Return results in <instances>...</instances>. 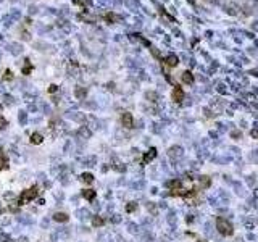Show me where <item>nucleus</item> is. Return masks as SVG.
Instances as JSON below:
<instances>
[{
  "label": "nucleus",
  "instance_id": "9b49d317",
  "mask_svg": "<svg viewBox=\"0 0 258 242\" xmlns=\"http://www.w3.org/2000/svg\"><path fill=\"white\" fill-rule=\"evenodd\" d=\"M95 194H97V192H95L94 189H84L82 191V197L85 200H94L95 199Z\"/></svg>",
  "mask_w": 258,
  "mask_h": 242
},
{
  "label": "nucleus",
  "instance_id": "c756f323",
  "mask_svg": "<svg viewBox=\"0 0 258 242\" xmlns=\"http://www.w3.org/2000/svg\"><path fill=\"white\" fill-rule=\"evenodd\" d=\"M3 197H5L7 200H13V199H15V194H13V192H7Z\"/></svg>",
  "mask_w": 258,
  "mask_h": 242
},
{
  "label": "nucleus",
  "instance_id": "6e6552de",
  "mask_svg": "<svg viewBox=\"0 0 258 242\" xmlns=\"http://www.w3.org/2000/svg\"><path fill=\"white\" fill-rule=\"evenodd\" d=\"M210 184H212V181H210L208 176H200V178H198V186H200V189L210 187Z\"/></svg>",
  "mask_w": 258,
  "mask_h": 242
},
{
  "label": "nucleus",
  "instance_id": "c03bdc74",
  "mask_svg": "<svg viewBox=\"0 0 258 242\" xmlns=\"http://www.w3.org/2000/svg\"><path fill=\"white\" fill-rule=\"evenodd\" d=\"M0 170H2V168H0Z\"/></svg>",
  "mask_w": 258,
  "mask_h": 242
},
{
  "label": "nucleus",
  "instance_id": "7c9ffc66",
  "mask_svg": "<svg viewBox=\"0 0 258 242\" xmlns=\"http://www.w3.org/2000/svg\"><path fill=\"white\" fill-rule=\"evenodd\" d=\"M119 221H121V216H119V215H113L111 223H114V225H116V223H119Z\"/></svg>",
  "mask_w": 258,
  "mask_h": 242
},
{
  "label": "nucleus",
  "instance_id": "f03ea898",
  "mask_svg": "<svg viewBox=\"0 0 258 242\" xmlns=\"http://www.w3.org/2000/svg\"><path fill=\"white\" fill-rule=\"evenodd\" d=\"M37 195H39V189L36 187V186H32L31 189H27L21 194V197H20V205H23V203H27V202H31L34 200Z\"/></svg>",
  "mask_w": 258,
  "mask_h": 242
},
{
  "label": "nucleus",
  "instance_id": "a211bd4d",
  "mask_svg": "<svg viewBox=\"0 0 258 242\" xmlns=\"http://www.w3.org/2000/svg\"><path fill=\"white\" fill-rule=\"evenodd\" d=\"M18 223H24V225H31V223H32V218H31V216H27V215H21V216H18Z\"/></svg>",
  "mask_w": 258,
  "mask_h": 242
},
{
  "label": "nucleus",
  "instance_id": "c9c22d12",
  "mask_svg": "<svg viewBox=\"0 0 258 242\" xmlns=\"http://www.w3.org/2000/svg\"><path fill=\"white\" fill-rule=\"evenodd\" d=\"M128 228H129V231H131V232H134V231H136V225H132V223H129Z\"/></svg>",
  "mask_w": 258,
  "mask_h": 242
},
{
  "label": "nucleus",
  "instance_id": "ea45409f",
  "mask_svg": "<svg viewBox=\"0 0 258 242\" xmlns=\"http://www.w3.org/2000/svg\"><path fill=\"white\" fill-rule=\"evenodd\" d=\"M20 242H27V239L26 237H20Z\"/></svg>",
  "mask_w": 258,
  "mask_h": 242
},
{
  "label": "nucleus",
  "instance_id": "7ed1b4c3",
  "mask_svg": "<svg viewBox=\"0 0 258 242\" xmlns=\"http://www.w3.org/2000/svg\"><path fill=\"white\" fill-rule=\"evenodd\" d=\"M171 99H173L174 104H181L184 100V90L181 89V86H174L173 94H171Z\"/></svg>",
  "mask_w": 258,
  "mask_h": 242
},
{
  "label": "nucleus",
  "instance_id": "423d86ee",
  "mask_svg": "<svg viewBox=\"0 0 258 242\" xmlns=\"http://www.w3.org/2000/svg\"><path fill=\"white\" fill-rule=\"evenodd\" d=\"M166 66H169V68H174V66H178V63H179V58L176 57V55H169V57H166L165 58V61H163Z\"/></svg>",
  "mask_w": 258,
  "mask_h": 242
},
{
  "label": "nucleus",
  "instance_id": "39448f33",
  "mask_svg": "<svg viewBox=\"0 0 258 242\" xmlns=\"http://www.w3.org/2000/svg\"><path fill=\"white\" fill-rule=\"evenodd\" d=\"M155 157H157V148H150V150L144 155V158H142V163H144V165H148Z\"/></svg>",
  "mask_w": 258,
  "mask_h": 242
},
{
  "label": "nucleus",
  "instance_id": "dca6fc26",
  "mask_svg": "<svg viewBox=\"0 0 258 242\" xmlns=\"http://www.w3.org/2000/svg\"><path fill=\"white\" fill-rule=\"evenodd\" d=\"M78 136H79L81 139H89V137H90V131H89V129L84 126V128H81V129H79Z\"/></svg>",
  "mask_w": 258,
  "mask_h": 242
},
{
  "label": "nucleus",
  "instance_id": "bb28decb",
  "mask_svg": "<svg viewBox=\"0 0 258 242\" xmlns=\"http://www.w3.org/2000/svg\"><path fill=\"white\" fill-rule=\"evenodd\" d=\"M7 126H8V121H7L2 115H0V129H5Z\"/></svg>",
  "mask_w": 258,
  "mask_h": 242
},
{
  "label": "nucleus",
  "instance_id": "f3484780",
  "mask_svg": "<svg viewBox=\"0 0 258 242\" xmlns=\"http://www.w3.org/2000/svg\"><path fill=\"white\" fill-rule=\"evenodd\" d=\"M81 179H82L84 182L90 184V182H94V176H92L90 173H82V174H81Z\"/></svg>",
  "mask_w": 258,
  "mask_h": 242
},
{
  "label": "nucleus",
  "instance_id": "aec40b11",
  "mask_svg": "<svg viewBox=\"0 0 258 242\" xmlns=\"http://www.w3.org/2000/svg\"><path fill=\"white\" fill-rule=\"evenodd\" d=\"M32 68H34V66H32V65L29 63V60H26V66H24L21 71H23V74H29V73L32 71Z\"/></svg>",
  "mask_w": 258,
  "mask_h": 242
},
{
  "label": "nucleus",
  "instance_id": "2f4dec72",
  "mask_svg": "<svg viewBox=\"0 0 258 242\" xmlns=\"http://www.w3.org/2000/svg\"><path fill=\"white\" fill-rule=\"evenodd\" d=\"M20 123H21V124H24V123H26V113H23V111L20 113Z\"/></svg>",
  "mask_w": 258,
  "mask_h": 242
},
{
  "label": "nucleus",
  "instance_id": "f257e3e1",
  "mask_svg": "<svg viewBox=\"0 0 258 242\" xmlns=\"http://www.w3.org/2000/svg\"><path fill=\"white\" fill-rule=\"evenodd\" d=\"M216 229H218L219 234L224 236V237H229V236L234 234L232 225H231V223H229L226 218H223V216H218V218H216Z\"/></svg>",
  "mask_w": 258,
  "mask_h": 242
},
{
  "label": "nucleus",
  "instance_id": "473e14b6",
  "mask_svg": "<svg viewBox=\"0 0 258 242\" xmlns=\"http://www.w3.org/2000/svg\"><path fill=\"white\" fill-rule=\"evenodd\" d=\"M56 90H58V86H55V84H52V86L49 87V92H50V94H53V92H56Z\"/></svg>",
  "mask_w": 258,
  "mask_h": 242
},
{
  "label": "nucleus",
  "instance_id": "0eeeda50",
  "mask_svg": "<svg viewBox=\"0 0 258 242\" xmlns=\"http://www.w3.org/2000/svg\"><path fill=\"white\" fill-rule=\"evenodd\" d=\"M181 81H183L184 84H194V74L190 71H184L181 74Z\"/></svg>",
  "mask_w": 258,
  "mask_h": 242
},
{
  "label": "nucleus",
  "instance_id": "58836bf2",
  "mask_svg": "<svg viewBox=\"0 0 258 242\" xmlns=\"http://www.w3.org/2000/svg\"><path fill=\"white\" fill-rule=\"evenodd\" d=\"M37 203H39V205H44L45 202H44V199H39V200H37Z\"/></svg>",
  "mask_w": 258,
  "mask_h": 242
},
{
  "label": "nucleus",
  "instance_id": "e433bc0d",
  "mask_svg": "<svg viewBox=\"0 0 258 242\" xmlns=\"http://www.w3.org/2000/svg\"><path fill=\"white\" fill-rule=\"evenodd\" d=\"M44 186H45V187H49V189H50V187H52V182H50V181H44Z\"/></svg>",
  "mask_w": 258,
  "mask_h": 242
},
{
  "label": "nucleus",
  "instance_id": "4468645a",
  "mask_svg": "<svg viewBox=\"0 0 258 242\" xmlns=\"http://www.w3.org/2000/svg\"><path fill=\"white\" fill-rule=\"evenodd\" d=\"M85 94H87L85 87H81V86H79V87H76V89H74V95L78 97L79 100H81V99H84V97H85Z\"/></svg>",
  "mask_w": 258,
  "mask_h": 242
},
{
  "label": "nucleus",
  "instance_id": "2eb2a0df",
  "mask_svg": "<svg viewBox=\"0 0 258 242\" xmlns=\"http://www.w3.org/2000/svg\"><path fill=\"white\" fill-rule=\"evenodd\" d=\"M42 141H44V137H42V134H39V133H34V134H31V142L32 144H42Z\"/></svg>",
  "mask_w": 258,
  "mask_h": 242
},
{
  "label": "nucleus",
  "instance_id": "a19ab883",
  "mask_svg": "<svg viewBox=\"0 0 258 242\" xmlns=\"http://www.w3.org/2000/svg\"><path fill=\"white\" fill-rule=\"evenodd\" d=\"M2 242H12L10 239H5V240H2Z\"/></svg>",
  "mask_w": 258,
  "mask_h": 242
},
{
  "label": "nucleus",
  "instance_id": "37998d69",
  "mask_svg": "<svg viewBox=\"0 0 258 242\" xmlns=\"http://www.w3.org/2000/svg\"><path fill=\"white\" fill-rule=\"evenodd\" d=\"M198 242H205V240H198Z\"/></svg>",
  "mask_w": 258,
  "mask_h": 242
},
{
  "label": "nucleus",
  "instance_id": "393cba45",
  "mask_svg": "<svg viewBox=\"0 0 258 242\" xmlns=\"http://www.w3.org/2000/svg\"><path fill=\"white\" fill-rule=\"evenodd\" d=\"M169 155H171V157H181V148H179V147H173V148L169 150Z\"/></svg>",
  "mask_w": 258,
  "mask_h": 242
},
{
  "label": "nucleus",
  "instance_id": "c85d7f7f",
  "mask_svg": "<svg viewBox=\"0 0 258 242\" xmlns=\"http://www.w3.org/2000/svg\"><path fill=\"white\" fill-rule=\"evenodd\" d=\"M113 168L116 170V171H124V165H121V163H118V162H116V163L113 165Z\"/></svg>",
  "mask_w": 258,
  "mask_h": 242
},
{
  "label": "nucleus",
  "instance_id": "4be33fe9",
  "mask_svg": "<svg viewBox=\"0 0 258 242\" xmlns=\"http://www.w3.org/2000/svg\"><path fill=\"white\" fill-rule=\"evenodd\" d=\"M12 79H13L12 70H5V71H3V81H12Z\"/></svg>",
  "mask_w": 258,
  "mask_h": 242
},
{
  "label": "nucleus",
  "instance_id": "f704fd0d",
  "mask_svg": "<svg viewBox=\"0 0 258 242\" xmlns=\"http://www.w3.org/2000/svg\"><path fill=\"white\" fill-rule=\"evenodd\" d=\"M105 18H107L108 21H113V20H116V16H114V15H111V13H108V15L105 16Z\"/></svg>",
  "mask_w": 258,
  "mask_h": 242
},
{
  "label": "nucleus",
  "instance_id": "72a5a7b5",
  "mask_svg": "<svg viewBox=\"0 0 258 242\" xmlns=\"http://www.w3.org/2000/svg\"><path fill=\"white\" fill-rule=\"evenodd\" d=\"M55 199L56 200H63V192H55Z\"/></svg>",
  "mask_w": 258,
  "mask_h": 242
},
{
  "label": "nucleus",
  "instance_id": "f8f14e48",
  "mask_svg": "<svg viewBox=\"0 0 258 242\" xmlns=\"http://www.w3.org/2000/svg\"><path fill=\"white\" fill-rule=\"evenodd\" d=\"M76 216H79L81 220H87V218H90V211L87 208H79L76 211Z\"/></svg>",
  "mask_w": 258,
  "mask_h": 242
},
{
  "label": "nucleus",
  "instance_id": "1a4fd4ad",
  "mask_svg": "<svg viewBox=\"0 0 258 242\" xmlns=\"http://www.w3.org/2000/svg\"><path fill=\"white\" fill-rule=\"evenodd\" d=\"M82 163L85 166H95V165H97V157H95V155H89V157H85L84 160H82Z\"/></svg>",
  "mask_w": 258,
  "mask_h": 242
},
{
  "label": "nucleus",
  "instance_id": "79ce46f5",
  "mask_svg": "<svg viewBox=\"0 0 258 242\" xmlns=\"http://www.w3.org/2000/svg\"><path fill=\"white\" fill-rule=\"evenodd\" d=\"M0 157H3V152H2V148H0Z\"/></svg>",
  "mask_w": 258,
  "mask_h": 242
},
{
  "label": "nucleus",
  "instance_id": "cd10ccee",
  "mask_svg": "<svg viewBox=\"0 0 258 242\" xmlns=\"http://www.w3.org/2000/svg\"><path fill=\"white\" fill-rule=\"evenodd\" d=\"M60 181H61V184H68V182H70V176L66 174V173L61 174V176H60Z\"/></svg>",
  "mask_w": 258,
  "mask_h": 242
},
{
  "label": "nucleus",
  "instance_id": "5701e85b",
  "mask_svg": "<svg viewBox=\"0 0 258 242\" xmlns=\"http://www.w3.org/2000/svg\"><path fill=\"white\" fill-rule=\"evenodd\" d=\"M126 210H128V213L136 211V210H137V203H136V202H129V203H128V207H126Z\"/></svg>",
  "mask_w": 258,
  "mask_h": 242
},
{
  "label": "nucleus",
  "instance_id": "ddd939ff",
  "mask_svg": "<svg viewBox=\"0 0 258 242\" xmlns=\"http://www.w3.org/2000/svg\"><path fill=\"white\" fill-rule=\"evenodd\" d=\"M166 187L171 189V191H174V189H179L181 187V179H171L166 182Z\"/></svg>",
  "mask_w": 258,
  "mask_h": 242
},
{
  "label": "nucleus",
  "instance_id": "412c9836",
  "mask_svg": "<svg viewBox=\"0 0 258 242\" xmlns=\"http://www.w3.org/2000/svg\"><path fill=\"white\" fill-rule=\"evenodd\" d=\"M58 236L60 237H68L70 236V228H60L58 229Z\"/></svg>",
  "mask_w": 258,
  "mask_h": 242
},
{
  "label": "nucleus",
  "instance_id": "4c0bfd02",
  "mask_svg": "<svg viewBox=\"0 0 258 242\" xmlns=\"http://www.w3.org/2000/svg\"><path fill=\"white\" fill-rule=\"evenodd\" d=\"M47 226H49V220H44L42 221V228H47Z\"/></svg>",
  "mask_w": 258,
  "mask_h": 242
},
{
  "label": "nucleus",
  "instance_id": "9d476101",
  "mask_svg": "<svg viewBox=\"0 0 258 242\" xmlns=\"http://www.w3.org/2000/svg\"><path fill=\"white\" fill-rule=\"evenodd\" d=\"M53 220L55 221H60V223H66L70 220V216L66 215V213H61V211H56L55 215H53Z\"/></svg>",
  "mask_w": 258,
  "mask_h": 242
},
{
  "label": "nucleus",
  "instance_id": "20e7f679",
  "mask_svg": "<svg viewBox=\"0 0 258 242\" xmlns=\"http://www.w3.org/2000/svg\"><path fill=\"white\" fill-rule=\"evenodd\" d=\"M121 124L124 128H128V129L134 128V119H132V115L129 113V111H124V113L121 115Z\"/></svg>",
  "mask_w": 258,
  "mask_h": 242
},
{
  "label": "nucleus",
  "instance_id": "b1692460",
  "mask_svg": "<svg viewBox=\"0 0 258 242\" xmlns=\"http://www.w3.org/2000/svg\"><path fill=\"white\" fill-rule=\"evenodd\" d=\"M18 208H20V203H16V202H10V203H8V210H10V211H18Z\"/></svg>",
  "mask_w": 258,
  "mask_h": 242
},
{
  "label": "nucleus",
  "instance_id": "a878e982",
  "mask_svg": "<svg viewBox=\"0 0 258 242\" xmlns=\"http://www.w3.org/2000/svg\"><path fill=\"white\" fill-rule=\"evenodd\" d=\"M0 168H8V158L5 155L0 157Z\"/></svg>",
  "mask_w": 258,
  "mask_h": 242
},
{
  "label": "nucleus",
  "instance_id": "6ab92c4d",
  "mask_svg": "<svg viewBox=\"0 0 258 242\" xmlns=\"http://www.w3.org/2000/svg\"><path fill=\"white\" fill-rule=\"evenodd\" d=\"M103 223H105V221H103V218H102V216H99V215L92 218V225H94L95 228H99V226H102V225H103Z\"/></svg>",
  "mask_w": 258,
  "mask_h": 242
}]
</instances>
